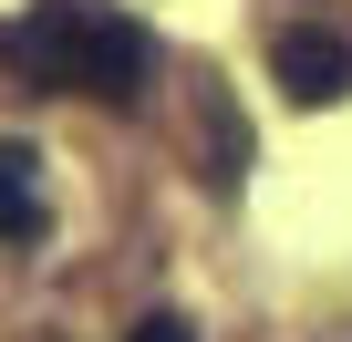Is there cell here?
Here are the masks:
<instances>
[{"instance_id":"2","label":"cell","mask_w":352,"mask_h":342,"mask_svg":"<svg viewBox=\"0 0 352 342\" xmlns=\"http://www.w3.org/2000/svg\"><path fill=\"white\" fill-rule=\"evenodd\" d=\"M270 73H280L290 104H342V94H352V42H342L331 21H290V32L270 42Z\"/></svg>"},{"instance_id":"4","label":"cell","mask_w":352,"mask_h":342,"mask_svg":"<svg viewBox=\"0 0 352 342\" xmlns=\"http://www.w3.org/2000/svg\"><path fill=\"white\" fill-rule=\"evenodd\" d=\"M124 342H197V321H187V311H145Z\"/></svg>"},{"instance_id":"1","label":"cell","mask_w":352,"mask_h":342,"mask_svg":"<svg viewBox=\"0 0 352 342\" xmlns=\"http://www.w3.org/2000/svg\"><path fill=\"white\" fill-rule=\"evenodd\" d=\"M0 63L32 94H94V104H135L155 83V42L114 0H32L21 21H0Z\"/></svg>"},{"instance_id":"3","label":"cell","mask_w":352,"mask_h":342,"mask_svg":"<svg viewBox=\"0 0 352 342\" xmlns=\"http://www.w3.org/2000/svg\"><path fill=\"white\" fill-rule=\"evenodd\" d=\"M52 228V197H42V156L32 145H0V239L11 249H32Z\"/></svg>"}]
</instances>
